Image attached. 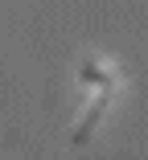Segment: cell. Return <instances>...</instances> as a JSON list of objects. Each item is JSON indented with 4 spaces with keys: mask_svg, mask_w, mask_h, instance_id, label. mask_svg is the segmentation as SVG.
<instances>
[{
    "mask_svg": "<svg viewBox=\"0 0 148 160\" xmlns=\"http://www.w3.org/2000/svg\"><path fill=\"white\" fill-rule=\"evenodd\" d=\"M111 94H115V86H99V94H95V103L86 107V115H82V123L74 127V144H86L91 140V132H95V123L103 119V111H107V103H111Z\"/></svg>",
    "mask_w": 148,
    "mask_h": 160,
    "instance_id": "cell-1",
    "label": "cell"
},
{
    "mask_svg": "<svg viewBox=\"0 0 148 160\" xmlns=\"http://www.w3.org/2000/svg\"><path fill=\"white\" fill-rule=\"evenodd\" d=\"M78 82H82V86H95V90H99V86H115V74L103 66V62L86 58L82 66H78Z\"/></svg>",
    "mask_w": 148,
    "mask_h": 160,
    "instance_id": "cell-2",
    "label": "cell"
}]
</instances>
